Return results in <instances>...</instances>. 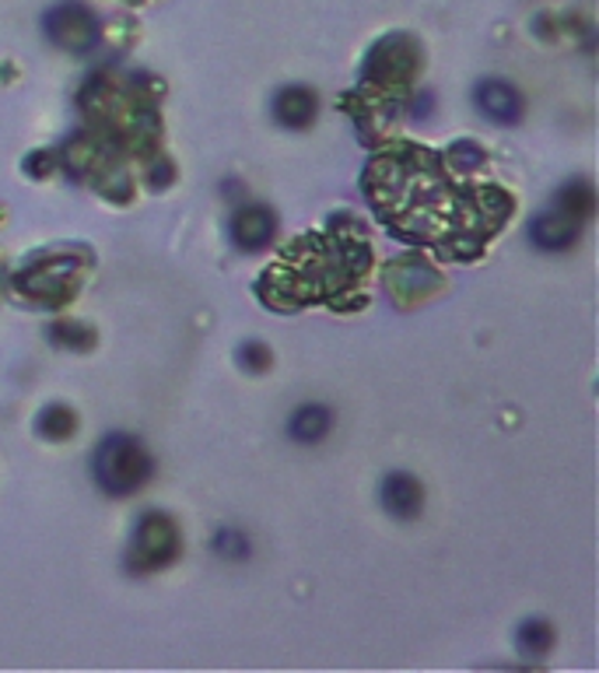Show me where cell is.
Here are the masks:
<instances>
[{
  "instance_id": "cell-1",
  "label": "cell",
  "mask_w": 599,
  "mask_h": 673,
  "mask_svg": "<svg viewBox=\"0 0 599 673\" xmlns=\"http://www.w3.org/2000/svg\"><path fill=\"white\" fill-rule=\"evenodd\" d=\"M92 474L106 487L109 495H130L148 481L151 474V456L144 453V445L134 435H106L92 456Z\"/></svg>"
},
{
  "instance_id": "cell-7",
  "label": "cell",
  "mask_w": 599,
  "mask_h": 673,
  "mask_svg": "<svg viewBox=\"0 0 599 673\" xmlns=\"http://www.w3.org/2000/svg\"><path fill=\"white\" fill-rule=\"evenodd\" d=\"M578 224H582V221H575L561 208H554L550 214L536 218L529 224V239L536 242V246H544V250H565V246H571V242H575Z\"/></svg>"
},
{
  "instance_id": "cell-15",
  "label": "cell",
  "mask_w": 599,
  "mask_h": 673,
  "mask_svg": "<svg viewBox=\"0 0 599 673\" xmlns=\"http://www.w3.org/2000/svg\"><path fill=\"white\" fill-rule=\"evenodd\" d=\"M456 158H460V161H466V166L473 169V166H481V148H473V145H460V148H456Z\"/></svg>"
},
{
  "instance_id": "cell-9",
  "label": "cell",
  "mask_w": 599,
  "mask_h": 673,
  "mask_svg": "<svg viewBox=\"0 0 599 673\" xmlns=\"http://www.w3.org/2000/svg\"><path fill=\"white\" fill-rule=\"evenodd\" d=\"M329 424H334V414H329L326 407L305 403L292 414V421H287V435H292L295 442H319L329 432Z\"/></svg>"
},
{
  "instance_id": "cell-10",
  "label": "cell",
  "mask_w": 599,
  "mask_h": 673,
  "mask_svg": "<svg viewBox=\"0 0 599 673\" xmlns=\"http://www.w3.org/2000/svg\"><path fill=\"white\" fill-rule=\"evenodd\" d=\"M554 208H561L565 214H571L575 221H586L592 214V190H589V182H571V187L561 190V197H557Z\"/></svg>"
},
{
  "instance_id": "cell-3",
  "label": "cell",
  "mask_w": 599,
  "mask_h": 673,
  "mask_svg": "<svg viewBox=\"0 0 599 673\" xmlns=\"http://www.w3.org/2000/svg\"><path fill=\"white\" fill-rule=\"evenodd\" d=\"M176 547H179V537H176V526L169 516L148 513V516L137 519L134 544H130V558L137 568H158L165 561H172Z\"/></svg>"
},
{
  "instance_id": "cell-8",
  "label": "cell",
  "mask_w": 599,
  "mask_h": 673,
  "mask_svg": "<svg viewBox=\"0 0 599 673\" xmlns=\"http://www.w3.org/2000/svg\"><path fill=\"white\" fill-rule=\"evenodd\" d=\"M232 235L242 250H260L274 235V214L263 208H242L232 221Z\"/></svg>"
},
{
  "instance_id": "cell-14",
  "label": "cell",
  "mask_w": 599,
  "mask_h": 673,
  "mask_svg": "<svg viewBox=\"0 0 599 673\" xmlns=\"http://www.w3.org/2000/svg\"><path fill=\"white\" fill-rule=\"evenodd\" d=\"M218 547H229L232 550V555H245V544H242V537L239 534H232V529H224V534L218 537Z\"/></svg>"
},
{
  "instance_id": "cell-5",
  "label": "cell",
  "mask_w": 599,
  "mask_h": 673,
  "mask_svg": "<svg viewBox=\"0 0 599 673\" xmlns=\"http://www.w3.org/2000/svg\"><path fill=\"white\" fill-rule=\"evenodd\" d=\"M316 116V95L302 88V85H292V88H281L274 95V119L281 127H292V130H302L313 124Z\"/></svg>"
},
{
  "instance_id": "cell-13",
  "label": "cell",
  "mask_w": 599,
  "mask_h": 673,
  "mask_svg": "<svg viewBox=\"0 0 599 673\" xmlns=\"http://www.w3.org/2000/svg\"><path fill=\"white\" fill-rule=\"evenodd\" d=\"M239 358H242V365H245V369H253V372L266 369V361H271V355H266V348H263V344H242Z\"/></svg>"
},
{
  "instance_id": "cell-12",
  "label": "cell",
  "mask_w": 599,
  "mask_h": 673,
  "mask_svg": "<svg viewBox=\"0 0 599 673\" xmlns=\"http://www.w3.org/2000/svg\"><path fill=\"white\" fill-rule=\"evenodd\" d=\"M515 639H519V649L526 656H536V652H544L550 645V628L544 621H526L515 631Z\"/></svg>"
},
{
  "instance_id": "cell-6",
  "label": "cell",
  "mask_w": 599,
  "mask_h": 673,
  "mask_svg": "<svg viewBox=\"0 0 599 673\" xmlns=\"http://www.w3.org/2000/svg\"><path fill=\"white\" fill-rule=\"evenodd\" d=\"M382 505L389 516L414 519L421 513V484L410 474H389L382 481Z\"/></svg>"
},
{
  "instance_id": "cell-4",
  "label": "cell",
  "mask_w": 599,
  "mask_h": 673,
  "mask_svg": "<svg viewBox=\"0 0 599 673\" xmlns=\"http://www.w3.org/2000/svg\"><path fill=\"white\" fill-rule=\"evenodd\" d=\"M473 102H477V109L494 119V124H515V119L523 116V98L515 92L508 81H481L477 92H473Z\"/></svg>"
},
{
  "instance_id": "cell-2",
  "label": "cell",
  "mask_w": 599,
  "mask_h": 673,
  "mask_svg": "<svg viewBox=\"0 0 599 673\" xmlns=\"http://www.w3.org/2000/svg\"><path fill=\"white\" fill-rule=\"evenodd\" d=\"M43 25H46L50 43H56L60 50H67V53H88L95 46V39H98L95 14L85 4H77V0H64V4H56L46 14Z\"/></svg>"
},
{
  "instance_id": "cell-11",
  "label": "cell",
  "mask_w": 599,
  "mask_h": 673,
  "mask_svg": "<svg viewBox=\"0 0 599 673\" xmlns=\"http://www.w3.org/2000/svg\"><path fill=\"white\" fill-rule=\"evenodd\" d=\"M39 432H43L46 439H67L74 432V414L67 411V407L53 403L39 414Z\"/></svg>"
}]
</instances>
